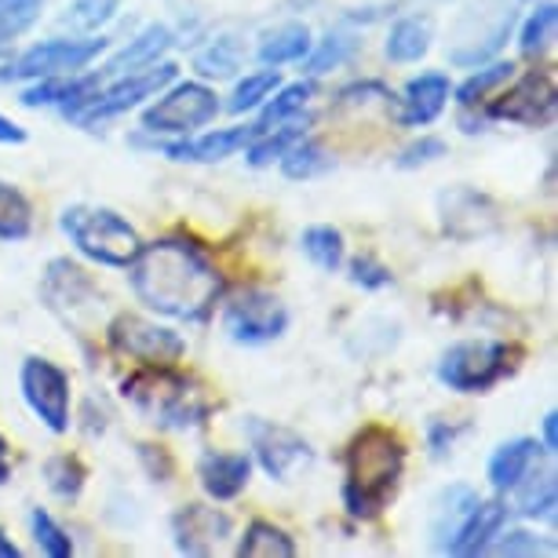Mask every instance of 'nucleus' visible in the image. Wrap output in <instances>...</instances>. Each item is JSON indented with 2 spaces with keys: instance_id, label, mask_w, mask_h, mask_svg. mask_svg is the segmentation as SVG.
<instances>
[{
  "instance_id": "f257e3e1",
  "label": "nucleus",
  "mask_w": 558,
  "mask_h": 558,
  "mask_svg": "<svg viewBox=\"0 0 558 558\" xmlns=\"http://www.w3.org/2000/svg\"><path fill=\"white\" fill-rule=\"evenodd\" d=\"M124 270L135 300L172 322H205L223 296V274L213 256L186 238L150 241Z\"/></svg>"
},
{
  "instance_id": "f03ea898",
  "label": "nucleus",
  "mask_w": 558,
  "mask_h": 558,
  "mask_svg": "<svg viewBox=\"0 0 558 558\" xmlns=\"http://www.w3.org/2000/svg\"><path fill=\"white\" fill-rule=\"evenodd\" d=\"M405 475V441L398 430L368 424L343 452V508L357 522H373L395 500Z\"/></svg>"
},
{
  "instance_id": "7ed1b4c3",
  "label": "nucleus",
  "mask_w": 558,
  "mask_h": 558,
  "mask_svg": "<svg viewBox=\"0 0 558 558\" xmlns=\"http://www.w3.org/2000/svg\"><path fill=\"white\" fill-rule=\"evenodd\" d=\"M59 227L84 259L99 263V267H110V270H124L143 248L140 230L107 205L62 208Z\"/></svg>"
},
{
  "instance_id": "20e7f679",
  "label": "nucleus",
  "mask_w": 558,
  "mask_h": 558,
  "mask_svg": "<svg viewBox=\"0 0 558 558\" xmlns=\"http://www.w3.org/2000/svg\"><path fill=\"white\" fill-rule=\"evenodd\" d=\"M124 395L135 409L146 413L157 427L168 430H191L202 427L208 416V402L197 387L179 376L175 368H140L124 380Z\"/></svg>"
},
{
  "instance_id": "39448f33",
  "label": "nucleus",
  "mask_w": 558,
  "mask_h": 558,
  "mask_svg": "<svg viewBox=\"0 0 558 558\" xmlns=\"http://www.w3.org/2000/svg\"><path fill=\"white\" fill-rule=\"evenodd\" d=\"M514 347L504 340H460L438 357V384L457 395H486L514 368Z\"/></svg>"
},
{
  "instance_id": "423d86ee",
  "label": "nucleus",
  "mask_w": 558,
  "mask_h": 558,
  "mask_svg": "<svg viewBox=\"0 0 558 558\" xmlns=\"http://www.w3.org/2000/svg\"><path fill=\"white\" fill-rule=\"evenodd\" d=\"M107 48H110V40L96 37V34L40 40V45L19 51L15 59H8L4 66H0V84H23V81H45V77L81 73V70H88Z\"/></svg>"
},
{
  "instance_id": "0eeeda50",
  "label": "nucleus",
  "mask_w": 558,
  "mask_h": 558,
  "mask_svg": "<svg viewBox=\"0 0 558 558\" xmlns=\"http://www.w3.org/2000/svg\"><path fill=\"white\" fill-rule=\"evenodd\" d=\"M219 118V96L202 81H172L143 110V132L150 135H194Z\"/></svg>"
},
{
  "instance_id": "6e6552de",
  "label": "nucleus",
  "mask_w": 558,
  "mask_h": 558,
  "mask_svg": "<svg viewBox=\"0 0 558 558\" xmlns=\"http://www.w3.org/2000/svg\"><path fill=\"white\" fill-rule=\"evenodd\" d=\"M179 77V66L175 62H154V66H143V70H132V73H118V77H107L99 81V88L92 92V99L73 113L70 121L77 124H99V121H110V118H121L135 107H143L146 99H154L157 92L168 88Z\"/></svg>"
},
{
  "instance_id": "1a4fd4ad",
  "label": "nucleus",
  "mask_w": 558,
  "mask_h": 558,
  "mask_svg": "<svg viewBox=\"0 0 558 558\" xmlns=\"http://www.w3.org/2000/svg\"><path fill=\"white\" fill-rule=\"evenodd\" d=\"M107 347L140 368H175L186 354V340L175 329L129 311L107 325Z\"/></svg>"
},
{
  "instance_id": "9d476101",
  "label": "nucleus",
  "mask_w": 558,
  "mask_h": 558,
  "mask_svg": "<svg viewBox=\"0 0 558 558\" xmlns=\"http://www.w3.org/2000/svg\"><path fill=\"white\" fill-rule=\"evenodd\" d=\"M19 391H23L26 409L51 435H66L73 424V395L66 368L56 365L51 357L29 354L19 365Z\"/></svg>"
},
{
  "instance_id": "9b49d317",
  "label": "nucleus",
  "mask_w": 558,
  "mask_h": 558,
  "mask_svg": "<svg viewBox=\"0 0 558 558\" xmlns=\"http://www.w3.org/2000/svg\"><path fill=\"white\" fill-rule=\"evenodd\" d=\"M223 329L241 347L274 343L289 329V307L267 289H245L223 307Z\"/></svg>"
},
{
  "instance_id": "f8f14e48",
  "label": "nucleus",
  "mask_w": 558,
  "mask_h": 558,
  "mask_svg": "<svg viewBox=\"0 0 558 558\" xmlns=\"http://www.w3.org/2000/svg\"><path fill=\"white\" fill-rule=\"evenodd\" d=\"M558 107V88L547 70H525L504 96L489 99L486 113L493 121H508L519 129H544L551 124Z\"/></svg>"
},
{
  "instance_id": "ddd939ff",
  "label": "nucleus",
  "mask_w": 558,
  "mask_h": 558,
  "mask_svg": "<svg viewBox=\"0 0 558 558\" xmlns=\"http://www.w3.org/2000/svg\"><path fill=\"white\" fill-rule=\"evenodd\" d=\"M245 430H248L252 457H256L259 468L267 471L270 478H278V482H289L300 468H307V463L314 460L311 441L303 435H296V430L286 427V424H274V420L252 416L245 424Z\"/></svg>"
},
{
  "instance_id": "4468645a",
  "label": "nucleus",
  "mask_w": 558,
  "mask_h": 558,
  "mask_svg": "<svg viewBox=\"0 0 558 558\" xmlns=\"http://www.w3.org/2000/svg\"><path fill=\"white\" fill-rule=\"evenodd\" d=\"M40 296H45L48 311L62 318L73 329H81L84 314L96 311L99 303V289L96 281L88 278V270L77 267L70 259H51L45 270V281H40Z\"/></svg>"
},
{
  "instance_id": "2eb2a0df",
  "label": "nucleus",
  "mask_w": 558,
  "mask_h": 558,
  "mask_svg": "<svg viewBox=\"0 0 558 558\" xmlns=\"http://www.w3.org/2000/svg\"><path fill=\"white\" fill-rule=\"evenodd\" d=\"M438 213H441L446 234L457 241H475V238H486L489 230H497V205H493L486 194H478L475 186L446 191L438 202Z\"/></svg>"
},
{
  "instance_id": "dca6fc26",
  "label": "nucleus",
  "mask_w": 558,
  "mask_h": 558,
  "mask_svg": "<svg viewBox=\"0 0 558 558\" xmlns=\"http://www.w3.org/2000/svg\"><path fill=\"white\" fill-rule=\"evenodd\" d=\"M230 530H234L230 514L208 508V504H183L172 514V536L183 555H213L230 536Z\"/></svg>"
},
{
  "instance_id": "f3484780",
  "label": "nucleus",
  "mask_w": 558,
  "mask_h": 558,
  "mask_svg": "<svg viewBox=\"0 0 558 558\" xmlns=\"http://www.w3.org/2000/svg\"><path fill=\"white\" fill-rule=\"evenodd\" d=\"M259 135V124H234V129H213V132H202L194 140H179V143H168L165 154L172 161H186V165H219L227 157L241 154L245 146Z\"/></svg>"
},
{
  "instance_id": "a211bd4d",
  "label": "nucleus",
  "mask_w": 558,
  "mask_h": 558,
  "mask_svg": "<svg viewBox=\"0 0 558 558\" xmlns=\"http://www.w3.org/2000/svg\"><path fill=\"white\" fill-rule=\"evenodd\" d=\"M452 84L446 73H420L402 88V99H398V121L405 129H427L441 118V110L449 107Z\"/></svg>"
},
{
  "instance_id": "6ab92c4d",
  "label": "nucleus",
  "mask_w": 558,
  "mask_h": 558,
  "mask_svg": "<svg viewBox=\"0 0 558 558\" xmlns=\"http://www.w3.org/2000/svg\"><path fill=\"white\" fill-rule=\"evenodd\" d=\"M197 478L213 500H238L252 482V457L248 452H223L208 449L197 460Z\"/></svg>"
},
{
  "instance_id": "aec40b11",
  "label": "nucleus",
  "mask_w": 558,
  "mask_h": 558,
  "mask_svg": "<svg viewBox=\"0 0 558 558\" xmlns=\"http://www.w3.org/2000/svg\"><path fill=\"white\" fill-rule=\"evenodd\" d=\"M504 525H508V508H504L500 500H486V504L478 500L475 511H471L468 519L460 522V530L452 533V541L446 544V555H457V558L486 555Z\"/></svg>"
},
{
  "instance_id": "412c9836",
  "label": "nucleus",
  "mask_w": 558,
  "mask_h": 558,
  "mask_svg": "<svg viewBox=\"0 0 558 558\" xmlns=\"http://www.w3.org/2000/svg\"><path fill=\"white\" fill-rule=\"evenodd\" d=\"M175 45L172 29H168L165 23H154L140 29L129 45H124L121 51H113V56L102 62V70H96L99 81L107 77H118V73H132V70H143V66H154V62L165 59V51Z\"/></svg>"
},
{
  "instance_id": "4be33fe9",
  "label": "nucleus",
  "mask_w": 558,
  "mask_h": 558,
  "mask_svg": "<svg viewBox=\"0 0 558 558\" xmlns=\"http://www.w3.org/2000/svg\"><path fill=\"white\" fill-rule=\"evenodd\" d=\"M536 457H541V441L536 438L504 441V446L493 449V457H489V468H486L489 486L497 493H511L525 478V471L536 463Z\"/></svg>"
},
{
  "instance_id": "5701e85b",
  "label": "nucleus",
  "mask_w": 558,
  "mask_h": 558,
  "mask_svg": "<svg viewBox=\"0 0 558 558\" xmlns=\"http://www.w3.org/2000/svg\"><path fill=\"white\" fill-rule=\"evenodd\" d=\"M311 29L303 23H286V26H274L267 34L259 37L256 56L263 66H289V62H300L311 51Z\"/></svg>"
},
{
  "instance_id": "b1692460",
  "label": "nucleus",
  "mask_w": 558,
  "mask_h": 558,
  "mask_svg": "<svg viewBox=\"0 0 558 558\" xmlns=\"http://www.w3.org/2000/svg\"><path fill=\"white\" fill-rule=\"evenodd\" d=\"M430 37H435V26H430L427 15L398 19L391 26V34H387V59L398 62V66L420 62L430 51Z\"/></svg>"
},
{
  "instance_id": "393cba45",
  "label": "nucleus",
  "mask_w": 558,
  "mask_h": 558,
  "mask_svg": "<svg viewBox=\"0 0 558 558\" xmlns=\"http://www.w3.org/2000/svg\"><path fill=\"white\" fill-rule=\"evenodd\" d=\"M300 547L296 541L281 530V525H274V522H248L245 525V536L238 541V555L241 558H292Z\"/></svg>"
},
{
  "instance_id": "a878e982",
  "label": "nucleus",
  "mask_w": 558,
  "mask_h": 558,
  "mask_svg": "<svg viewBox=\"0 0 558 558\" xmlns=\"http://www.w3.org/2000/svg\"><path fill=\"white\" fill-rule=\"evenodd\" d=\"M478 504V493L471 486H449L446 493H441L438 508H435V547L438 551H446V544L452 541V533L460 530V522L468 519L471 511H475Z\"/></svg>"
},
{
  "instance_id": "bb28decb",
  "label": "nucleus",
  "mask_w": 558,
  "mask_h": 558,
  "mask_svg": "<svg viewBox=\"0 0 558 558\" xmlns=\"http://www.w3.org/2000/svg\"><path fill=\"white\" fill-rule=\"evenodd\" d=\"M514 493V511L525 514V519H551L555 514V475L551 471H525V478Z\"/></svg>"
},
{
  "instance_id": "cd10ccee",
  "label": "nucleus",
  "mask_w": 558,
  "mask_h": 558,
  "mask_svg": "<svg viewBox=\"0 0 558 558\" xmlns=\"http://www.w3.org/2000/svg\"><path fill=\"white\" fill-rule=\"evenodd\" d=\"M300 248L314 267L325 270V274H336L343 267V256H347V245H343V234L329 223H314L300 234Z\"/></svg>"
},
{
  "instance_id": "c85d7f7f",
  "label": "nucleus",
  "mask_w": 558,
  "mask_h": 558,
  "mask_svg": "<svg viewBox=\"0 0 558 558\" xmlns=\"http://www.w3.org/2000/svg\"><path fill=\"white\" fill-rule=\"evenodd\" d=\"M34 234V205L19 186L0 179V241H26Z\"/></svg>"
},
{
  "instance_id": "c756f323",
  "label": "nucleus",
  "mask_w": 558,
  "mask_h": 558,
  "mask_svg": "<svg viewBox=\"0 0 558 558\" xmlns=\"http://www.w3.org/2000/svg\"><path fill=\"white\" fill-rule=\"evenodd\" d=\"M296 140H303V129H300V121H296V118L274 124V129H263V132L256 135V140H252V143L245 146L248 165H252V168H267V165H274V161H281V154H286Z\"/></svg>"
},
{
  "instance_id": "7c9ffc66",
  "label": "nucleus",
  "mask_w": 558,
  "mask_h": 558,
  "mask_svg": "<svg viewBox=\"0 0 558 558\" xmlns=\"http://www.w3.org/2000/svg\"><path fill=\"white\" fill-rule=\"evenodd\" d=\"M311 92H314L311 81L278 84V88H274V96L259 107V121H256L259 132L274 129V124H281V121H289V118H296V113L311 102Z\"/></svg>"
},
{
  "instance_id": "2f4dec72",
  "label": "nucleus",
  "mask_w": 558,
  "mask_h": 558,
  "mask_svg": "<svg viewBox=\"0 0 558 558\" xmlns=\"http://www.w3.org/2000/svg\"><path fill=\"white\" fill-rule=\"evenodd\" d=\"M40 12H45V0H0V56L37 26Z\"/></svg>"
},
{
  "instance_id": "473e14b6",
  "label": "nucleus",
  "mask_w": 558,
  "mask_h": 558,
  "mask_svg": "<svg viewBox=\"0 0 558 558\" xmlns=\"http://www.w3.org/2000/svg\"><path fill=\"white\" fill-rule=\"evenodd\" d=\"M354 48H357V37L354 34H340V29H336V34L318 40V48L311 45L307 56L300 59L303 62V73H307V77H322V73L343 66V62L354 56Z\"/></svg>"
},
{
  "instance_id": "72a5a7b5",
  "label": "nucleus",
  "mask_w": 558,
  "mask_h": 558,
  "mask_svg": "<svg viewBox=\"0 0 558 558\" xmlns=\"http://www.w3.org/2000/svg\"><path fill=\"white\" fill-rule=\"evenodd\" d=\"M281 172H286L289 179H314V175H322V172H329L332 168V157L325 154V146L322 143H314V140H296L289 146L286 154H281Z\"/></svg>"
},
{
  "instance_id": "f704fd0d",
  "label": "nucleus",
  "mask_w": 558,
  "mask_h": 558,
  "mask_svg": "<svg viewBox=\"0 0 558 558\" xmlns=\"http://www.w3.org/2000/svg\"><path fill=\"white\" fill-rule=\"evenodd\" d=\"M121 12V0H73L62 15V26H70L73 34H99L102 26L113 23V15Z\"/></svg>"
},
{
  "instance_id": "c9c22d12",
  "label": "nucleus",
  "mask_w": 558,
  "mask_h": 558,
  "mask_svg": "<svg viewBox=\"0 0 558 558\" xmlns=\"http://www.w3.org/2000/svg\"><path fill=\"white\" fill-rule=\"evenodd\" d=\"M241 40L238 37H216L213 45L202 48L194 56V70L202 73V77H230L238 66H241Z\"/></svg>"
},
{
  "instance_id": "e433bc0d",
  "label": "nucleus",
  "mask_w": 558,
  "mask_h": 558,
  "mask_svg": "<svg viewBox=\"0 0 558 558\" xmlns=\"http://www.w3.org/2000/svg\"><path fill=\"white\" fill-rule=\"evenodd\" d=\"M278 84H281L278 66H267V70H259V73H248L245 81L234 84V96H230V110H234V113L259 110L263 102L274 96V88H278Z\"/></svg>"
},
{
  "instance_id": "4c0bfd02",
  "label": "nucleus",
  "mask_w": 558,
  "mask_h": 558,
  "mask_svg": "<svg viewBox=\"0 0 558 558\" xmlns=\"http://www.w3.org/2000/svg\"><path fill=\"white\" fill-rule=\"evenodd\" d=\"M511 73H514L511 62H504V59L489 62V66H482L478 73H471V77L460 84L457 102H460V107H478V102H486L489 92H497L500 84L511 81Z\"/></svg>"
},
{
  "instance_id": "58836bf2",
  "label": "nucleus",
  "mask_w": 558,
  "mask_h": 558,
  "mask_svg": "<svg viewBox=\"0 0 558 558\" xmlns=\"http://www.w3.org/2000/svg\"><path fill=\"white\" fill-rule=\"evenodd\" d=\"M45 478H48V489L56 493V497L77 500L81 489H84V478H88V471H84V463L77 457H70V452H59V457H51L45 463Z\"/></svg>"
},
{
  "instance_id": "ea45409f",
  "label": "nucleus",
  "mask_w": 558,
  "mask_h": 558,
  "mask_svg": "<svg viewBox=\"0 0 558 558\" xmlns=\"http://www.w3.org/2000/svg\"><path fill=\"white\" fill-rule=\"evenodd\" d=\"M29 530H34V541L40 547V555L48 558H70L73 555V541L62 525L51 519L45 508H34L29 511Z\"/></svg>"
},
{
  "instance_id": "a19ab883",
  "label": "nucleus",
  "mask_w": 558,
  "mask_h": 558,
  "mask_svg": "<svg viewBox=\"0 0 558 558\" xmlns=\"http://www.w3.org/2000/svg\"><path fill=\"white\" fill-rule=\"evenodd\" d=\"M555 23H558V8L555 4H536V12L522 23V34H519V48L522 56H541V51L551 45L555 37Z\"/></svg>"
},
{
  "instance_id": "79ce46f5",
  "label": "nucleus",
  "mask_w": 558,
  "mask_h": 558,
  "mask_svg": "<svg viewBox=\"0 0 558 558\" xmlns=\"http://www.w3.org/2000/svg\"><path fill=\"white\" fill-rule=\"evenodd\" d=\"M511 26H514V15L508 12V15H504L500 23H497V29H493V34L486 37V45H475L471 51H463V48H460V51H452L449 62H457V66H478V62H486L489 56H497V51L504 48V40L511 37Z\"/></svg>"
},
{
  "instance_id": "37998d69",
  "label": "nucleus",
  "mask_w": 558,
  "mask_h": 558,
  "mask_svg": "<svg viewBox=\"0 0 558 558\" xmlns=\"http://www.w3.org/2000/svg\"><path fill=\"white\" fill-rule=\"evenodd\" d=\"M351 281H354V286L368 289V292H376V289L395 286V274L387 270L380 259H373V256H357V259L351 263Z\"/></svg>"
},
{
  "instance_id": "c03bdc74",
  "label": "nucleus",
  "mask_w": 558,
  "mask_h": 558,
  "mask_svg": "<svg viewBox=\"0 0 558 558\" xmlns=\"http://www.w3.org/2000/svg\"><path fill=\"white\" fill-rule=\"evenodd\" d=\"M489 551H497V555H541L544 551V544H541V536L530 533V530H508L497 541L489 544Z\"/></svg>"
},
{
  "instance_id": "a18cd8bd",
  "label": "nucleus",
  "mask_w": 558,
  "mask_h": 558,
  "mask_svg": "<svg viewBox=\"0 0 558 558\" xmlns=\"http://www.w3.org/2000/svg\"><path fill=\"white\" fill-rule=\"evenodd\" d=\"M438 157H446V143L435 140V135H424L420 143L405 146L402 157H398V168H420V165L438 161Z\"/></svg>"
},
{
  "instance_id": "49530a36",
  "label": "nucleus",
  "mask_w": 558,
  "mask_h": 558,
  "mask_svg": "<svg viewBox=\"0 0 558 558\" xmlns=\"http://www.w3.org/2000/svg\"><path fill=\"white\" fill-rule=\"evenodd\" d=\"M460 430L463 427H449V424H441V420H435V424L427 427V446H430V452H435V457H441L446 449H452V441H457Z\"/></svg>"
},
{
  "instance_id": "de8ad7c7",
  "label": "nucleus",
  "mask_w": 558,
  "mask_h": 558,
  "mask_svg": "<svg viewBox=\"0 0 558 558\" xmlns=\"http://www.w3.org/2000/svg\"><path fill=\"white\" fill-rule=\"evenodd\" d=\"M23 143H26V129H23V124L0 113V146H23Z\"/></svg>"
},
{
  "instance_id": "09e8293b",
  "label": "nucleus",
  "mask_w": 558,
  "mask_h": 558,
  "mask_svg": "<svg viewBox=\"0 0 558 558\" xmlns=\"http://www.w3.org/2000/svg\"><path fill=\"white\" fill-rule=\"evenodd\" d=\"M541 449L544 452H555L558 449V416L555 413L544 416V441H541Z\"/></svg>"
},
{
  "instance_id": "8fccbe9b",
  "label": "nucleus",
  "mask_w": 558,
  "mask_h": 558,
  "mask_svg": "<svg viewBox=\"0 0 558 558\" xmlns=\"http://www.w3.org/2000/svg\"><path fill=\"white\" fill-rule=\"evenodd\" d=\"M12 478V457H8V441H4V435H0V486Z\"/></svg>"
},
{
  "instance_id": "3c124183",
  "label": "nucleus",
  "mask_w": 558,
  "mask_h": 558,
  "mask_svg": "<svg viewBox=\"0 0 558 558\" xmlns=\"http://www.w3.org/2000/svg\"><path fill=\"white\" fill-rule=\"evenodd\" d=\"M19 555H23V551H19V544L4 530H0V558H19Z\"/></svg>"
}]
</instances>
